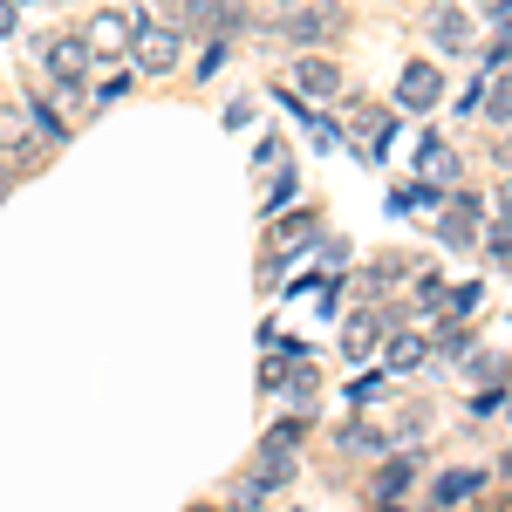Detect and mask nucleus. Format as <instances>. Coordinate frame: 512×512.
Instances as JSON below:
<instances>
[{
  "instance_id": "9d476101",
  "label": "nucleus",
  "mask_w": 512,
  "mask_h": 512,
  "mask_svg": "<svg viewBox=\"0 0 512 512\" xmlns=\"http://www.w3.org/2000/svg\"><path fill=\"white\" fill-rule=\"evenodd\" d=\"M478 485H485V472H451V478H437V506H458V499H472Z\"/></svg>"
},
{
  "instance_id": "f257e3e1",
  "label": "nucleus",
  "mask_w": 512,
  "mask_h": 512,
  "mask_svg": "<svg viewBox=\"0 0 512 512\" xmlns=\"http://www.w3.org/2000/svg\"><path fill=\"white\" fill-rule=\"evenodd\" d=\"M89 55H96V48H89V35H55L48 48H41V62H48V76L62 82V89H76V82L89 76Z\"/></svg>"
},
{
  "instance_id": "f03ea898",
  "label": "nucleus",
  "mask_w": 512,
  "mask_h": 512,
  "mask_svg": "<svg viewBox=\"0 0 512 512\" xmlns=\"http://www.w3.org/2000/svg\"><path fill=\"white\" fill-rule=\"evenodd\" d=\"M130 48H137V69H144V76H171V69H178V28H158V21H144Z\"/></svg>"
},
{
  "instance_id": "4be33fe9",
  "label": "nucleus",
  "mask_w": 512,
  "mask_h": 512,
  "mask_svg": "<svg viewBox=\"0 0 512 512\" xmlns=\"http://www.w3.org/2000/svg\"><path fill=\"white\" fill-rule=\"evenodd\" d=\"M383 512H396V506H383Z\"/></svg>"
},
{
  "instance_id": "1a4fd4ad",
  "label": "nucleus",
  "mask_w": 512,
  "mask_h": 512,
  "mask_svg": "<svg viewBox=\"0 0 512 512\" xmlns=\"http://www.w3.org/2000/svg\"><path fill=\"white\" fill-rule=\"evenodd\" d=\"M424 178H437V185H458V151L451 144H424Z\"/></svg>"
},
{
  "instance_id": "0eeeda50",
  "label": "nucleus",
  "mask_w": 512,
  "mask_h": 512,
  "mask_svg": "<svg viewBox=\"0 0 512 512\" xmlns=\"http://www.w3.org/2000/svg\"><path fill=\"white\" fill-rule=\"evenodd\" d=\"M431 41L444 48V55H465V48H472V21H465L458 7H437L431 14Z\"/></svg>"
},
{
  "instance_id": "7ed1b4c3",
  "label": "nucleus",
  "mask_w": 512,
  "mask_h": 512,
  "mask_svg": "<svg viewBox=\"0 0 512 512\" xmlns=\"http://www.w3.org/2000/svg\"><path fill=\"white\" fill-rule=\"evenodd\" d=\"M437 96H444V76H437L431 62H417V69H403V82H396V103H403V110H431Z\"/></svg>"
},
{
  "instance_id": "f8f14e48",
  "label": "nucleus",
  "mask_w": 512,
  "mask_h": 512,
  "mask_svg": "<svg viewBox=\"0 0 512 512\" xmlns=\"http://www.w3.org/2000/svg\"><path fill=\"white\" fill-rule=\"evenodd\" d=\"M485 117L512 123V76H492V89H485Z\"/></svg>"
},
{
  "instance_id": "412c9836",
  "label": "nucleus",
  "mask_w": 512,
  "mask_h": 512,
  "mask_svg": "<svg viewBox=\"0 0 512 512\" xmlns=\"http://www.w3.org/2000/svg\"><path fill=\"white\" fill-rule=\"evenodd\" d=\"M0 198H7V185H0Z\"/></svg>"
},
{
  "instance_id": "39448f33",
  "label": "nucleus",
  "mask_w": 512,
  "mask_h": 512,
  "mask_svg": "<svg viewBox=\"0 0 512 512\" xmlns=\"http://www.w3.org/2000/svg\"><path fill=\"white\" fill-rule=\"evenodd\" d=\"M478 212H485V198H478V192H458V198H451V212H444V226H437V239H444V246H472V219H478Z\"/></svg>"
},
{
  "instance_id": "9b49d317",
  "label": "nucleus",
  "mask_w": 512,
  "mask_h": 512,
  "mask_svg": "<svg viewBox=\"0 0 512 512\" xmlns=\"http://www.w3.org/2000/svg\"><path fill=\"white\" fill-rule=\"evenodd\" d=\"M342 349H349L355 362L376 349V315H355V321H349V335H342Z\"/></svg>"
},
{
  "instance_id": "20e7f679",
  "label": "nucleus",
  "mask_w": 512,
  "mask_h": 512,
  "mask_svg": "<svg viewBox=\"0 0 512 512\" xmlns=\"http://www.w3.org/2000/svg\"><path fill=\"white\" fill-rule=\"evenodd\" d=\"M137 28H144V14H130V7H103L96 28H89V48H123V41H137Z\"/></svg>"
},
{
  "instance_id": "2eb2a0df",
  "label": "nucleus",
  "mask_w": 512,
  "mask_h": 512,
  "mask_svg": "<svg viewBox=\"0 0 512 512\" xmlns=\"http://www.w3.org/2000/svg\"><path fill=\"white\" fill-rule=\"evenodd\" d=\"M403 485H410V458H396L390 472L376 478V499H383V492H403Z\"/></svg>"
},
{
  "instance_id": "423d86ee",
  "label": "nucleus",
  "mask_w": 512,
  "mask_h": 512,
  "mask_svg": "<svg viewBox=\"0 0 512 512\" xmlns=\"http://www.w3.org/2000/svg\"><path fill=\"white\" fill-rule=\"evenodd\" d=\"M335 21H342L335 7H328V14H321V7H301V14H287V21H280V35H287V41H301V48H315V41L335 35Z\"/></svg>"
},
{
  "instance_id": "f3484780",
  "label": "nucleus",
  "mask_w": 512,
  "mask_h": 512,
  "mask_svg": "<svg viewBox=\"0 0 512 512\" xmlns=\"http://www.w3.org/2000/svg\"><path fill=\"white\" fill-rule=\"evenodd\" d=\"M185 14H192V21H212V14H219V0H185Z\"/></svg>"
},
{
  "instance_id": "aec40b11",
  "label": "nucleus",
  "mask_w": 512,
  "mask_h": 512,
  "mask_svg": "<svg viewBox=\"0 0 512 512\" xmlns=\"http://www.w3.org/2000/svg\"><path fill=\"white\" fill-rule=\"evenodd\" d=\"M499 158H506V164H512V137H506V144H499Z\"/></svg>"
},
{
  "instance_id": "4468645a",
  "label": "nucleus",
  "mask_w": 512,
  "mask_h": 512,
  "mask_svg": "<svg viewBox=\"0 0 512 512\" xmlns=\"http://www.w3.org/2000/svg\"><path fill=\"white\" fill-rule=\"evenodd\" d=\"M21 144H28L21 117H14V110H0V151H21Z\"/></svg>"
},
{
  "instance_id": "ddd939ff",
  "label": "nucleus",
  "mask_w": 512,
  "mask_h": 512,
  "mask_svg": "<svg viewBox=\"0 0 512 512\" xmlns=\"http://www.w3.org/2000/svg\"><path fill=\"white\" fill-rule=\"evenodd\" d=\"M424 362V335H396L390 342V369H417Z\"/></svg>"
},
{
  "instance_id": "a211bd4d",
  "label": "nucleus",
  "mask_w": 512,
  "mask_h": 512,
  "mask_svg": "<svg viewBox=\"0 0 512 512\" xmlns=\"http://www.w3.org/2000/svg\"><path fill=\"white\" fill-rule=\"evenodd\" d=\"M7 28H14V0H0V35H7Z\"/></svg>"
},
{
  "instance_id": "6ab92c4d",
  "label": "nucleus",
  "mask_w": 512,
  "mask_h": 512,
  "mask_svg": "<svg viewBox=\"0 0 512 512\" xmlns=\"http://www.w3.org/2000/svg\"><path fill=\"white\" fill-rule=\"evenodd\" d=\"M499 212H506V226H512V185H499Z\"/></svg>"
},
{
  "instance_id": "dca6fc26",
  "label": "nucleus",
  "mask_w": 512,
  "mask_h": 512,
  "mask_svg": "<svg viewBox=\"0 0 512 512\" xmlns=\"http://www.w3.org/2000/svg\"><path fill=\"white\" fill-rule=\"evenodd\" d=\"M485 239H492V253H499V260H512V226H506V219H499Z\"/></svg>"
},
{
  "instance_id": "6e6552de",
  "label": "nucleus",
  "mask_w": 512,
  "mask_h": 512,
  "mask_svg": "<svg viewBox=\"0 0 512 512\" xmlns=\"http://www.w3.org/2000/svg\"><path fill=\"white\" fill-rule=\"evenodd\" d=\"M294 76H301V96H335V89H342L335 62H321V55H308V62L294 69Z\"/></svg>"
}]
</instances>
